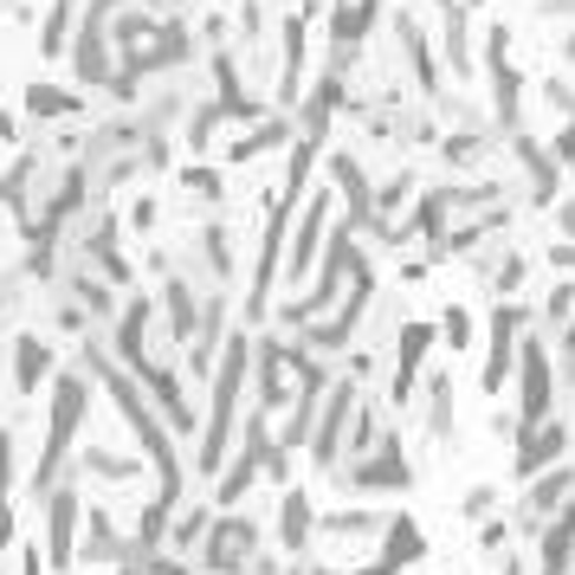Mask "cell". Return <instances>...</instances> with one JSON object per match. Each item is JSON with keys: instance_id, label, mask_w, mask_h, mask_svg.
Masks as SVG:
<instances>
[{"instance_id": "cell-8", "label": "cell", "mask_w": 575, "mask_h": 575, "mask_svg": "<svg viewBox=\"0 0 575 575\" xmlns=\"http://www.w3.org/2000/svg\"><path fill=\"white\" fill-rule=\"evenodd\" d=\"M504 575H524V563H517V556H511V569H504Z\"/></svg>"}, {"instance_id": "cell-1", "label": "cell", "mask_w": 575, "mask_h": 575, "mask_svg": "<svg viewBox=\"0 0 575 575\" xmlns=\"http://www.w3.org/2000/svg\"><path fill=\"white\" fill-rule=\"evenodd\" d=\"M569 556H575V517H563L543 537V575H569Z\"/></svg>"}, {"instance_id": "cell-2", "label": "cell", "mask_w": 575, "mask_h": 575, "mask_svg": "<svg viewBox=\"0 0 575 575\" xmlns=\"http://www.w3.org/2000/svg\"><path fill=\"white\" fill-rule=\"evenodd\" d=\"M511 337H517V310L504 305V310H499V337H492V376H485L492 388H499L504 369H511Z\"/></svg>"}, {"instance_id": "cell-6", "label": "cell", "mask_w": 575, "mask_h": 575, "mask_svg": "<svg viewBox=\"0 0 575 575\" xmlns=\"http://www.w3.org/2000/svg\"><path fill=\"white\" fill-rule=\"evenodd\" d=\"M563 317H575V285H556V291H550V324H563Z\"/></svg>"}, {"instance_id": "cell-4", "label": "cell", "mask_w": 575, "mask_h": 575, "mask_svg": "<svg viewBox=\"0 0 575 575\" xmlns=\"http://www.w3.org/2000/svg\"><path fill=\"white\" fill-rule=\"evenodd\" d=\"M563 446V427H550V433H537L524 453H517V472H537V465H550V453Z\"/></svg>"}, {"instance_id": "cell-7", "label": "cell", "mask_w": 575, "mask_h": 575, "mask_svg": "<svg viewBox=\"0 0 575 575\" xmlns=\"http://www.w3.org/2000/svg\"><path fill=\"white\" fill-rule=\"evenodd\" d=\"M563 233H569V239H575V201H569V207H563Z\"/></svg>"}, {"instance_id": "cell-5", "label": "cell", "mask_w": 575, "mask_h": 575, "mask_svg": "<svg viewBox=\"0 0 575 575\" xmlns=\"http://www.w3.org/2000/svg\"><path fill=\"white\" fill-rule=\"evenodd\" d=\"M305 531H310L305 499H291V504H285V537H291V543H305Z\"/></svg>"}, {"instance_id": "cell-3", "label": "cell", "mask_w": 575, "mask_h": 575, "mask_svg": "<svg viewBox=\"0 0 575 575\" xmlns=\"http://www.w3.org/2000/svg\"><path fill=\"white\" fill-rule=\"evenodd\" d=\"M246 543H253V531H246V524H227V531L214 537V550H207V563H214V569H233V556H239Z\"/></svg>"}]
</instances>
